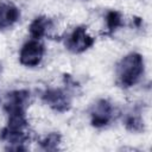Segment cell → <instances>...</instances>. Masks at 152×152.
I'll return each mask as SVG.
<instances>
[{
  "mask_svg": "<svg viewBox=\"0 0 152 152\" xmlns=\"http://www.w3.org/2000/svg\"><path fill=\"white\" fill-rule=\"evenodd\" d=\"M126 128L131 132H141L144 129V121L139 114H129L125 121Z\"/></svg>",
  "mask_w": 152,
  "mask_h": 152,
  "instance_id": "cell-12",
  "label": "cell"
},
{
  "mask_svg": "<svg viewBox=\"0 0 152 152\" xmlns=\"http://www.w3.org/2000/svg\"><path fill=\"white\" fill-rule=\"evenodd\" d=\"M30 102V91L25 89L13 90L7 93L4 101V110L8 115L26 114V108Z\"/></svg>",
  "mask_w": 152,
  "mask_h": 152,
  "instance_id": "cell-3",
  "label": "cell"
},
{
  "mask_svg": "<svg viewBox=\"0 0 152 152\" xmlns=\"http://www.w3.org/2000/svg\"><path fill=\"white\" fill-rule=\"evenodd\" d=\"M0 140L7 145L6 150L24 151L26 150L25 144L30 140V135L27 129H12L5 126L0 131Z\"/></svg>",
  "mask_w": 152,
  "mask_h": 152,
  "instance_id": "cell-6",
  "label": "cell"
},
{
  "mask_svg": "<svg viewBox=\"0 0 152 152\" xmlns=\"http://www.w3.org/2000/svg\"><path fill=\"white\" fill-rule=\"evenodd\" d=\"M114 118V107L113 104L106 100H97L90 108V124L96 128H101L107 126Z\"/></svg>",
  "mask_w": 152,
  "mask_h": 152,
  "instance_id": "cell-4",
  "label": "cell"
},
{
  "mask_svg": "<svg viewBox=\"0 0 152 152\" xmlns=\"http://www.w3.org/2000/svg\"><path fill=\"white\" fill-rule=\"evenodd\" d=\"M44 52V45L37 39H32L23 45L19 53V61L25 66H37L42 62Z\"/></svg>",
  "mask_w": 152,
  "mask_h": 152,
  "instance_id": "cell-5",
  "label": "cell"
},
{
  "mask_svg": "<svg viewBox=\"0 0 152 152\" xmlns=\"http://www.w3.org/2000/svg\"><path fill=\"white\" fill-rule=\"evenodd\" d=\"M20 17L19 8L12 2H0V30L13 26Z\"/></svg>",
  "mask_w": 152,
  "mask_h": 152,
  "instance_id": "cell-8",
  "label": "cell"
},
{
  "mask_svg": "<svg viewBox=\"0 0 152 152\" xmlns=\"http://www.w3.org/2000/svg\"><path fill=\"white\" fill-rule=\"evenodd\" d=\"M52 26H53L52 20L48 17L42 15V17H37L36 19H33V21L28 26V32L32 39L39 40L44 36H46V33L52 28Z\"/></svg>",
  "mask_w": 152,
  "mask_h": 152,
  "instance_id": "cell-9",
  "label": "cell"
},
{
  "mask_svg": "<svg viewBox=\"0 0 152 152\" xmlns=\"http://www.w3.org/2000/svg\"><path fill=\"white\" fill-rule=\"evenodd\" d=\"M116 83L121 88L135 86L144 74V58L138 52L126 55L116 65Z\"/></svg>",
  "mask_w": 152,
  "mask_h": 152,
  "instance_id": "cell-1",
  "label": "cell"
},
{
  "mask_svg": "<svg viewBox=\"0 0 152 152\" xmlns=\"http://www.w3.org/2000/svg\"><path fill=\"white\" fill-rule=\"evenodd\" d=\"M95 43V39L87 32V27L81 25L76 26L65 39V48L72 53H82Z\"/></svg>",
  "mask_w": 152,
  "mask_h": 152,
  "instance_id": "cell-2",
  "label": "cell"
},
{
  "mask_svg": "<svg viewBox=\"0 0 152 152\" xmlns=\"http://www.w3.org/2000/svg\"><path fill=\"white\" fill-rule=\"evenodd\" d=\"M62 141V137L59 133H50L45 135L40 141L39 145L45 151H56L59 148V144Z\"/></svg>",
  "mask_w": 152,
  "mask_h": 152,
  "instance_id": "cell-10",
  "label": "cell"
},
{
  "mask_svg": "<svg viewBox=\"0 0 152 152\" xmlns=\"http://www.w3.org/2000/svg\"><path fill=\"white\" fill-rule=\"evenodd\" d=\"M106 24L108 28V33L112 34L120 26H122V17L118 11H109L106 15Z\"/></svg>",
  "mask_w": 152,
  "mask_h": 152,
  "instance_id": "cell-11",
  "label": "cell"
},
{
  "mask_svg": "<svg viewBox=\"0 0 152 152\" xmlns=\"http://www.w3.org/2000/svg\"><path fill=\"white\" fill-rule=\"evenodd\" d=\"M43 101L52 108L55 112L64 113L68 112L71 107V101L66 91L59 89V88H51L46 89L42 95Z\"/></svg>",
  "mask_w": 152,
  "mask_h": 152,
  "instance_id": "cell-7",
  "label": "cell"
}]
</instances>
